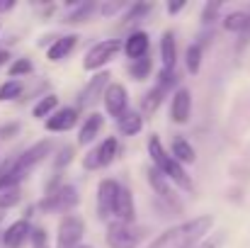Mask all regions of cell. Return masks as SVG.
Wrapping results in <instances>:
<instances>
[{"label":"cell","instance_id":"obj_23","mask_svg":"<svg viewBox=\"0 0 250 248\" xmlns=\"http://www.w3.org/2000/svg\"><path fill=\"white\" fill-rule=\"evenodd\" d=\"M170 154H172V158H175L177 163H182V165H192L197 161V151H194V146H192L185 136H175V139H172Z\"/></svg>","mask_w":250,"mask_h":248},{"label":"cell","instance_id":"obj_10","mask_svg":"<svg viewBox=\"0 0 250 248\" xmlns=\"http://www.w3.org/2000/svg\"><path fill=\"white\" fill-rule=\"evenodd\" d=\"M119 187H122V182H117V180H112V178L100 180V185H97V202H95L97 219L109 222V219L114 217V204H117Z\"/></svg>","mask_w":250,"mask_h":248},{"label":"cell","instance_id":"obj_33","mask_svg":"<svg viewBox=\"0 0 250 248\" xmlns=\"http://www.w3.org/2000/svg\"><path fill=\"white\" fill-rule=\"evenodd\" d=\"M73 161V146H61L59 149V154H56V158H54V170H61V168H66V165Z\"/></svg>","mask_w":250,"mask_h":248},{"label":"cell","instance_id":"obj_5","mask_svg":"<svg viewBox=\"0 0 250 248\" xmlns=\"http://www.w3.org/2000/svg\"><path fill=\"white\" fill-rule=\"evenodd\" d=\"M124 51V42L122 39H102L97 44H92L87 49L83 59V68L85 71H102V66H107L112 59H117V54Z\"/></svg>","mask_w":250,"mask_h":248},{"label":"cell","instance_id":"obj_12","mask_svg":"<svg viewBox=\"0 0 250 248\" xmlns=\"http://www.w3.org/2000/svg\"><path fill=\"white\" fill-rule=\"evenodd\" d=\"M109 71H100V73H95L90 81H87V85H85L83 90H81V95H78V110H85V107H92L95 102H100L102 97H104V90L109 88Z\"/></svg>","mask_w":250,"mask_h":248},{"label":"cell","instance_id":"obj_30","mask_svg":"<svg viewBox=\"0 0 250 248\" xmlns=\"http://www.w3.org/2000/svg\"><path fill=\"white\" fill-rule=\"evenodd\" d=\"M24 92V83L22 81H5L0 85V102H10L17 100Z\"/></svg>","mask_w":250,"mask_h":248},{"label":"cell","instance_id":"obj_24","mask_svg":"<svg viewBox=\"0 0 250 248\" xmlns=\"http://www.w3.org/2000/svg\"><path fill=\"white\" fill-rule=\"evenodd\" d=\"M153 10V5L151 2H134V5H129V10H126V15L122 17V29H131V27H136L148 12Z\"/></svg>","mask_w":250,"mask_h":248},{"label":"cell","instance_id":"obj_29","mask_svg":"<svg viewBox=\"0 0 250 248\" xmlns=\"http://www.w3.org/2000/svg\"><path fill=\"white\" fill-rule=\"evenodd\" d=\"M202 54H204L202 44H189L187 51H185V66L192 76H197L199 68H202Z\"/></svg>","mask_w":250,"mask_h":248},{"label":"cell","instance_id":"obj_7","mask_svg":"<svg viewBox=\"0 0 250 248\" xmlns=\"http://www.w3.org/2000/svg\"><path fill=\"white\" fill-rule=\"evenodd\" d=\"M85 236V222L76 214H66L56 229V248H81Z\"/></svg>","mask_w":250,"mask_h":248},{"label":"cell","instance_id":"obj_36","mask_svg":"<svg viewBox=\"0 0 250 248\" xmlns=\"http://www.w3.org/2000/svg\"><path fill=\"white\" fill-rule=\"evenodd\" d=\"M185 7H187V0H172V2H167V15H177Z\"/></svg>","mask_w":250,"mask_h":248},{"label":"cell","instance_id":"obj_1","mask_svg":"<svg viewBox=\"0 0 250 248\" xmlns=\"http://www.w3.org/2000/svg\"><path fill=\"white\" fill-rule=\"evenodd\" d=\"M214 229L211 214H199L194 219H187L177 226H170L158 239H153L146 248H197L207 241V234Z\"/></svg>","mask_w":250,"mask_h":248},{"label":"cell","instance_id":"obj_25","mask_svg":"<svg viewBox=\"0 0 250 248\" xmlns=\"http://www.w3.org/2000/svg\"><path fill=\"white\" fill-rule=\"evenodd\" d=\"M144 129V114L141 112H126L119 122H117V132L122 136H136Z\"/></svg>","mask_w":250,"mask_h":248},{"label":"cell","instance_id":"obj_37","mask_svg":"<svg viewBox=\"0 0 250 248\" xmlns=\"http://www.w3.org/2000/svg\"><path fill=\"white\" fill-rule=\"evenodd\" d=\"M17 129H20L17 124H7V127H2V129H0V136H2V139H10L12 134H17Z\"/></svg>","mask_w":250,"mask_h":248},{"label":"cell","instance_id":"obj_8","mask_svg":"<svg viewBox=\"0 0 250 248\" xmlns=\"http://www.w3.org/2000/svg\"><path fill=\"white\" fill-rule=\"evenodd\" d=\"M117 156H119V141H117V136H107L100 146H95L92 151H87L83 156V168L85 170H102L114 163Z\"/></svg>","mask_w":250,"mask_h":248},{"label":"cell","instance_id":"obj_17","mask_svg":"<svg viewBox=\"0 0 250 248\" xmlns=\"http://www.w3.org/2000/svg\"><path fill=\"white\" fill-rule=\"evenodd\" d=\"M78 119H81V110H78V107H63V110L54 112V114L44 122V127H46L49 132L63 134V132H71V129L78 124Z\"/></svg>","mask_w":250,"mask_h":248},{"label":"cell","instance_id":"obj_6","mask_svg":"<svg viewBox=\"0 0 250 248\" xmlns=\"http://www.w3.org/2000/svg\"><path fill=\"white\" fill-rule=\"evenodd\" d=\"M144 239V231L136 224H126V222H109L107 224V234L104 241L109 248H139Z\"/></svg>","mask_w":250,"mask_h":248},{"label":"cell","instance_id":"obj_15","mask_svg":"<svg viewBox=\"0 0 250 248\" xmlns=\"http://www.w3.org/2000/svg\"><path fill=\"white\" fill-rule=\"evenodd\" d=\"M148 49H151V37H148V32H144V29H134V32L124 39V56H126L129 61L146 59V56H148Z\"/></svg>","mask_w":250,"mask_h":248},{"label":"cell","instance_id":"obj_26","mask_svg":"<svg viewBox=\"0 0 250 248\" xmlns=\"http://www.w3.org/2000/svg\"><path fill=\"white\" fill-rule=\"evenodd\" d=\"M54 112H59V97L54 95V92H49V95H44V97H39L37 100V105L32 107V117L34 119H49Z\"/></svg>","mask_w":250,"mask_h":248},{"label":"cell","instance_id":"obj_13","mask_svg":"<svg viewBox=\"0 0 250 248\" xmlns=\"http://www.w3.org/2000/svg\"><path fill=\"white\" fill-rule=\"evenodd\" d=\"M146 178H148V185L153 187V192L166 202L170 204L172 209H180L182 204H180V200H177V195H175V185L167 180L166 175L156 168V165H148V170H146Z\"/></svg>","mask_w":250,"mask_h":248},{"label":"cell","instance_id":"obj_18","mask_svg":"<svg viewBox=\"0 0 250 248\" xmlns=\"http://www.w3.org/2000/svg\"><path fill=\"white\" fill-rule=\"evenodd\" d=\"M114 219L117 222H126V224H134L136 222V204H134V195L126 185L119 187V195H117V204H114Z\"/></svg>","mask_w":250,"mask_h":248},{"label":"cell","instance_id":"obj_31","mask_svg":"<svg viewBox=\"0 0 250 248\" xmlns=\"http://www.w3.org/2000/svg\"><path fill=\"white\" fill-rule=\"evenodd\" d=\"M34 71V64L29 61V59H15L12 64H10V68H7V76L10 78H20V76H29Z\"/></svg>","mask_w":250,"mask_h":248},{"label":"cell","instance_id":"obj_14","mask_svg":"<svg viewBox=\"0 0 250 248\" xmlns=\"http://www.w3.org/2000/svg\"><path fill=\"white\" fill-rule=\"evenodd\" d=\"M32 231H34V226H32L29 217L12 222V224L2 231V248H22L32 239Z\"/></svg>","mask_w":250,"mask_h":248},{"label":"cell","instance_id":"obj_4","mask_svg":"<svg viewBox=\"0 0 250 248\" xmlns=\"http://www.w3.org/2000/svg\"><path fill=\"white\" fill-rule=\"evenodd\" d=\"M51 151H54V141L51 139H42V141L32 144L29 149H24L22 154H15V182L20 185L46 156H51Z\"/></svg>","mask_w":250,"mask_h":248},{"label":"cell","instance_id":"obj_19","mask_svg":"<svg viewBox=\"0 0 250 248\" xmlns=\"http://www.w3.org/2000/svg\"><path fill=\"white\" fill-rule=\"evenodd\" d=\"M78 34H63V37H59V39H54V44L46 49V59L51 61V64H59V61H63V59H68L71 54H73V49L78 46Z\"/></svg>","mask_w":250,"mask_h":248},{"label":"cell","instance_id":"obj_3","mask_svg":"<svg viewBox=\"0 0 250 248\" xmlns=\"http://www.w3.org/2000/svg\"><path fill=\"white\" fill-rule=\"evenodd\" d=\"M81 202V195H78V187L71 185V182H59V178L46 187L44 192V200L39 202V209L44 214H68L78 207Z\"/></svg>","mask_w":250,"mask_h":248},{"label":"cell","instance_id":"obj_40","mask_svg":"<svg viewBox=\"0 0 250 248\" xmlns=\"http://www.w3.org/2000/svg\"><path fill=\"white\" fill-rule=\"evenodd\" d=\"M7 59H10V51H7V49H0V66H5Z\"/></svg>","mask_w":250,"mask_h":248},{"label":"cell","instance_id":"obj_27","mask_svg":"<svg viewBox=\"0 0 250 248\" xmlns=\"http://www.w3.org/2000/svg\"><path fill=\"white\" fill-rule=\"evenodd\" d=\"M126 71H129V76L134 81H146L151 76V71H153V59L146 56V59H139V61H129Z\"/></svg>","mask_w":250,"mask_h":248},{"label":"cell","instance_id":"obj_11","mask_svg":"<svg viewBox=\"0 0 250 248\" xmlns=\"http://www.w3.org/2000/svg\"><path fill=\"white\" fill-rule=\"evenodd\" d=\"M102 102H104L107 114L119 122L129 112V90H126V85L124 83H109V88L104 90Z\"/></svg>","mask_w":250,"mask_h":248},{"label":"cell","instance_id":"obj_16","mask_svg":"<svg viewBox=\"0 0 250 248\" xmlns=\"http://www.w3.org/2000/svg\"><path fill=\"white\" fill-rule=\"evenodd\" d=\"M192 114V92L187 88H177L170 102V119L175 124H187Z\"/></svg>","mask_w":250,"mask_h":248},{"label":"cell","instance_id":"obj_32","mask_svg":"<svg viewBox=\"0 0 250 248\" xmlns=\"http://www.w3.org/2000/svg\"><path fill=\"white\" fill-rule=\"evenodd\" d=\"M22 195H20V187H12V190H5L0 192V209H10L15 204H20Z\"/></svg>","mask_w":250,"mask_h":248},{"label":"cell","instance_id":"obj_22","mask_svg":"<svg viewBox=\"0 0 250 248\" xmlns=\"http://www.w3.org/2000/svg\"><path fill=\"white\" fill-rule=\"evenodd\" d=\"M224 29L226 32H233V34H241V37H248L250 34V12L246 10H233L224 17Z\"/></svg>","mask_w":250,"mask_h":248},{"label":"cell","instance_id":"obj_34","mask_svg":"<svg viewBox=\"0 0 250 248\" xmlns=\"http://www.w3.org/2000/svg\"><path fill=\"white\" fill-rule=\"evenodd\" d=\"M29 244H32V248H51V246H49V234H46V229H42V226H34Z\"/></svg>","mask_w":250,"mask_h":248},{"label":"cell","instance_id":"obj_2","mask_svg":"<svg viewBox=\"0 0 250 248\" xmlns=\"http://www.w3.org/2000/svg\"><path fill=\"white\" fill-rule=\"evenodd\" d=\"M148 156H151V165H156L172 185H177L185 192H194V182H192L189 173L185 170V165L172 158V154L161 144V136H156V134L148 139Z\"/></svg>","mask_w":250,"mask_h":248},{"label":"cell","instance_id":"obj_28","mask_svg":"<svg viewBox=\"0 0 250 248\" xmlns=\"http://www.w3.org/2000/svg\"><path fill=\"white\" fill-rule=\"evenodd\" d=\"M68 7H73V10L66 15V20H63V22H85V20L97 10V5H95V2H68Z\"/></svg>","mask_w":250,"mask_h":248},{"label":"cell","instance_id":"obj_39","mask_svg":"<svg viewBox=\"0 0 250 248\" xmlns=\"http://www.w3.org/2000/svg\"><path fill=\"white\" fill-rule=\"evenodd\" d=\"M12 7H15V0H5V2L0 0V12H7V10H12Z\"/></svg>","mask_w":250,"mask_h":248},{"label":"cell","instance_id":"obj_38","mask_svg":"<svg viewBox=\"0 0 250 248\" xmlns=\"http://www.w3.org/2000/svg\"><path fill=\"white\" fill-rule=\"evenodd\" d=\"M197 248H221V236H214V239H207L204 244H199Z\"/></svg>","mask_w":250,"mask_h":248},{"label":"cell","instance_id":"obj_21","mask_svg":"<svg viewBox=\"0 0 250 248\" xmlns=\"http://www.w3.org/2000/svg\"><path fill=\"white\" fill-rule=\"evenodd\" d=\"M102 127H104V117H102L100 112H90L83 119L81 129H78V144H81V146L92 144V141L97 139V134L102 132Z\"/></svg>","mask_w":250,"mask_h":248},{"label":"cell","instance_id":"obj_9","mask_svg":"<svg viewBox=\"0 0 250 248\" xmlns=\"http://www.w3.org/2000/svg\"><path fill=\"white\" fill-rule=\"evenodd\" d=\"M175 73H166V71H161L158 73V83L141 97V114H153V112H158V107L163 105V100H166V95L175 88ZM177 90V88H175Z\"/></svg>","mask_w":250,"mask_h":248},{"label":"cell","instance_id":"obj_35","mask_svg":"<svg viewBox=\"0 0 250 248\" xmlns=\"http://www.w3.org/2000/svg\"><path fill=\"white\" fill-rule=\"evenodd\" d=\"M219 12H221V2H207L202 10V22L211 24L214 20H219Z\"/></svg>","mask_w":250,"mask_h":248},{"label":"cell","instance_id":"obj_20","mask_svg":"<svg viewBox=\"0 0 250 248\" xmlns=\"http://www.w3.org/2000/svg\"><path fill=\"white\" fill-rule=\"evenodd\" d=\"M175 64H177V44H175V32L166 29L161 37V71L175 73Z\"/></svg>","mask_w":250,"mask_h":248}]
</instances>
